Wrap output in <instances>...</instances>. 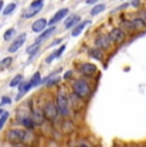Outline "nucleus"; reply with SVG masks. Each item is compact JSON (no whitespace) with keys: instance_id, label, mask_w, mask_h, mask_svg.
<instances>
[{"instance_id":"1","label":"nucleus","mask_w":146,"mask_h":147,"mask_svg":"<svg viewBox=\"0 0 146 147\" xmlns=\"http://www.w3.org/2000/svg\"><path fill=\"white\" fill-rule=\"evenodd\" d=\"M73 91H74V95H77L78 97H85V96L89 95L90 87L85 81L78 80L73 83Z\"/></svg>"},{"instance_id":"25","label":"nucleus","mask_w":146,"mask_h":147,"mask_svg":"<svg viewBox=\"0 0 146 147\" xmlns=\"http://www.w3.org/2000/svg\"><path fill=\"white\" fill-rule=\"evenodd\" d=\"M8 117H9V113H7V111H5L4 114L1 115V118H0V129L4 127V124H5V121H7Z\"/></svg>"},{"instance_id":"7","label":"nucleus","mask_w":146,"mask_h":147,"mask_svg":"<svg viewBox=\"0 0 146 147\" xmlns=\"http://www.w3.org/2000/svg\"><path fill=\"white\" fill-rule=\"evenodd\" d=\"M24 40H26V33H22V35H19L18 38L14 40V42H13V44L9 46V51L10 53H16L17 50H18L19 47L22 46V45H23Z\"/></svg>"},{"instance_id":"15","label":"nucleus","mask_w":146,"mask_h":147,"mask_svg":"<svg viewBox=\"0 0 146 147\" xmlns=\"http://www.w3.org/2000/svg\"><path fill=\"white\" fill-rule=\"evenodd\" d=\"M44 117H45V114H43L40 110H33V120L37 124H43Z\"/></svg>"},{"instance_id":"21","label":"nucleus","mask_w":146,"mask_h":147,"mask_svg":"<svg viewBox=\"0 0 146 147\" xmlns=\"http://www.w3.org/2000/svg\"><path fill=\"white\" fill-rule=\"evenodd\" d=\"M14 9H16V4H14V3H12V4H9L7 8H5L4 12H3V14H4V16H8V14H10Z\"/></svg>"},{"instance_id":"4","label":"nucleus","mask_w":146,"mask_h":147,"mask_svg":"<svg viewBox=\"0 0 146 147\" xmlns=\"http://www.w3.org/2000/svg\"><path fill=\"white\" fill-rule=\"evenodd\" d=\"M57 105L58 110L62 115H67L68 114V100H67V96L64 92H60L58 95V100H57Z\"/></svg>"},{"instance_id":"16","label":"nucleus","mask_w":146,"mask_h":147,"mask_svg":"<svg viewBox=\"0 0 146 147\" xmlns=\"http://www.w3.org/2000/svg\"><path fill=\"white\" fill-rule=\"evenodd\" d=\"M54 31H55V27H50V28H49V30H47V31H45V32L43 33V35H40V36H39V38H37V42H41V41L46 40V38L49 37V36L51 35L53 32H54Z\"/></svg>"},{"instance_id":"11","label":"nucleus","mask_w":146,"mask_h":147,"mask_svg":"<svg viewBox=\"0 0 146 147\" xmlns=\"http://www.w3.org/2000/svg\"><path fill=\"white\" fill-rule=\"evenodd\" d=\"M68 13H69V10H68V9H60V10H59V12H58V13L55 14V16L49 21V24H54V23H57L58 21H60L62 18H64V17H66Z\"/></svg>"},{"instance_id":"8","label":"nucleus","mask_w":146,"mask_h":147,"mask_svg":"<svg viewBox=\"0 0 146 147\" xmlns=\"http://www.w3.org/2000/svg\"><path fill=\"white\" fill-rule=\"evenodd\" d=\"M110 41H112V38L108 37V36H100L96 40V45L100 49H108L110 46Z\"/></svg>"},{"instance_id":"30","label":"nucleus","mask_w":146,"mask_h":147,"mask_svg":"<svg viewBox=\"0 0 146 147\" xmlns=\"http://www.w3.org/2000/svg\"><path fill=\"white\" fill-rule=\"evenodd\" d=\"M5 104H10V98L9 97H3L1 105H5Z\"/></svg>"},{"instance_id":"29","label":"nucleus","mask_w":146,"mask_h":147,"mask_svg":"<svg viewBox=\"0 0 146 147\" xmlns=\"http://www.w3.org/2000/svg\"><path fill=\"white\" fill-rule=\"evenodd\" d=\"M140 17H141V19L146 23V10H141V12H140Z\"/></svg>"},{"instance_id":"2","label":"nucleus","mask_w":146,"mask_h":147,"mask_svg":"<svg viewBox=\"0 0 146 147\" xmlns=\"http://www.w3.org/2000/svg\"><path fill=\"white\" fill-rule=\"evenodd\" d=\"M24 137H26V132L22 131V129H12V131H9V133L7 136L8 141L10 143H16V145L24 141Z\"/></svg>"},{"instance_id":"10","label":"nucleus","mask_w":146,"mask_h":147,"mask_svg":"<svg viewBox=\"0 0 146 147\" xmlns=\"http://www.w3.org/2000/svg\"><path fill=\"white\" fill-rule=\"evenodd\" d=\"M81 72H82V74H85V76H92L95 72H96V67H95L94 64L85 63L82 67H81Z\"/></svg>"},{"instance_id":"12","label":"nucleus","mask_w":146,"mask_h":147,"mask_svg":"<svg viewBox=\"0 0 146 147\" xmlns=\"http://www.w3.org/2000/svg\"><path fill=\"white\" fill-rule=\"evenodd\" d=\"M132 24H133V28L137 31H144L146 30V23L142 21L141 18H135L132 21Z\"/></svg>"},{"instance_id":"28","label":"nucleus","mask_w":146,"mask_h":147,"mask_svg":"<svg viewBox=\"0 0 146 147\" xmlns=\"http://www.w3.org/2000/svg\"><path fill=\"white\" fill-rule=\"evenodd\" d=\"M64 49H66V45H63V46H60V47H59V50H58L57 53H55V55H57V56H60L62 54H63Z\"/></svg>"},{"instance_id":"22","label":"nucleus","mask_w":146,"mask_h":147,"mask_svg":"<svg viewBox=\"0 0 146 147\" xmlns=\"http://www.w3.org/2000/svg\"><path fill=\"white\" fill-rule=\"evenodd\" d=\"M10 63H12V58H5L4 60L0 63V69H4V68H7V67H9L10 65Z\"/></svg>"},{"instance_id":"17","label":"nucleus","mask_w":146,"mask_h":147,"mask_svg":"<svg viewBox=\"0 0 146 147\" xmlns=\"http://www.w3.org/2000/svg\"><path fill=\"white\" fill-rule=\"evenodd\" d=\"M78 21H80V17H77V16H72L69 19H67L66 23H64V24H66V27H67V28H71L73 24L77 23Z\"/></svg>"},{"instance_id":"26","label":"nucleus","mask_w":146,"mask_h":147,"mask_svg":"<svg viewBox=\"0 0 146 147\" xmlns=\"http://www.w3.org/2000/svg\"><path fill=\"white\" fill-rule=\"evenodd\" d=\"M31 82H32L33 86H36V84L40 83V73H35V74H33V77L31 78Z\"/></svg>"},{"instance_id":"31","label":"nucleus","mask_w":146,"mask_h":147,"mask_svg":"<svg viewBox=\"0 0 146 147\" xmlns=\"http://www.w3.org/2000/svg\"><path fill=\"white\" fill-rule=\"evenodd\" d=\"M55 56H57V55H55V54H51V55H50L49 58L46 59V61H47V63H51V61H53V59H54Z\"/></svg>"},{"instance_id":"27","label":"nucleus","mask_w":146,"mask_h":147,"mask_svg":"<svg viewBox=\"0 0 146 147\" xmlns=\"http://www.w3.org/2000/svg\"><path fill=\"white\" fill-rule=\"evenodd\" d=\"M13 35H14V30H13V28H10V30H8L7 32L4 33V40H9Z\"/></svg>"},{"instance_id":"13","label":"nucleus","mask_w":146,"mask_h":147,"mask_svg":"<svg viewBox=\"0 0 146 147\" xmlns=\"http://www.w3.org/2000/svg\"><path fill=\"white\" fill-rule=\"evenodd\" d=\"M31 87H33V84H32V82H31V81L30 82H23V83L19 84V92H21V95L17 96V100H18V98L21 97L23 94H26V92L28 91Z\"/></svg>"},{"instance_id":"23","label":"nucleus","mask_w":146,"mask_h":147,"mask_svg":"<svg viewBox=\"0 0 146 147\" xmlns=\"http://www.w3.org/2000/svg\"><path fill=\"white\" fill-rule=\"evenodd\" d=\"M22 82V76L21 74H18V76H16L14 78H13V81L10 82V87H14L17 86V84H19Z\"/></svg>"},{"instance_id":"32","label":"nucleus","mask_w":146,"mask_h":147,"mask_svg":"<svg viewBox=\"0 0 146 147\" xmlns=\"http://www.w3.org/2000/svg\"><path fill=\"white\" fill-rule=\"evenodd\" d=\"M97 0H86V3H87V4H94V3H96Z\"/></svg>"},{"instance_id":"14","label":"nucleus","mask_w":146,"mask_h":147,"mask_svg":"<svg viewBox=\"0 0 146 147\" xmlns=\"http://www.w3.org/2000/svg\"><path fill=\"white\" fill-rule=\"evenodd\" d=\"M89 23H90V21H86V22H83V23H81V24H78V26H76V28L72 31V36H73V37H76V36L80 35V33L83 31V27L87 26Z\"/></svg>"},{"instance_id":"5","label":"nucleus","mask_w":146,"mask_h":147,"mask_svg":"<svg viewBox=\"0 0 146 147\" xmlns=\"http://www.w3.org/2000/svg\"><path fill=\"white\" fill-rule=\"evenodd\" d=\"M58 106H55L53 102H47L45 105V109H44V114H45V118H47L49 120H54L58 115Z\"/></svg>"},{"instance_id":"35","label":"nucleus","mask_w":146,"mask_h":147,"mask_svg":"<svg viewBox=\"0 0 146 147\" xmlns=\"http://www.w3.org/2000/svg\"><path fill=\"white\" fill-rule=\"evenodd\" d=\"M3 5H4V4H3V1H1V0H0V10H1V8H3Z\"/></svg>"},{"instance_id":"37","label":"nucleus","mask_w":146,"mask_h":147,"mask_svg":"<svg viewBox=\"0 0 146 147\" xmlns=\"http://www.w3.org/2000/svg\"><path fill=\"white\" fill-rule=\"evenodd\" d=\"M13 147H22V146H18V145H16V146H13Z\"/></svg>"},{"instance_id":"9","label":"nucleus","mask_w":146,"mask_h":147,"mask_svg":"<svg viewBox=\"0 0 146 147\" xmlns=\"http://www.w3.org/2000/svg\"><path fill=\"white\" fill-rule=\"evenodd\" d=\"M46 24H47V21H46V19L40 18L39 21L33 22V24H32V31H33V32H41V31H44V28L46 27Z\"/></svg>"},{"instance_id":"36","label":"nucleus","mask_w":146,"mask_h":147,"mask_svg":"<svg viewBox=\"0 0 146 147\" xmlns=\"http://www.w3.org/2000/svg\"><path fill=\"white\" fill-rule=\"evenodd\" d=\"M3 114H4V111H3V110L0 109V115H3Z\"/></svg>"},{"instance_id":"6","label":"nucleus","mask_w":146,"mask_h":147,"mask_svg":"<svg viewBox=\"0 0 146 147\" xmlns=\"http://www.w3.org/2000/svg\"><path fill=\"white\" fill-rule=\"evenodd\" d=\"M109 37L112 38V41L119 44V42H122L123 40H124V32H123L120 28H114V30H112Z\"/></svg>"},{"instance_id":"38","label":"nucleus","mask_w":146,"mask_h":147,"mask_svg":"<svg viewBox=\"0 0 146 147\" xmlns=\"http://www.w3.org/2000/svg\"><path fill=\"white\" fill-rule=\"evenodd\" d=\"M81 147H86V146H81Z\"/></svg>"},{"instance_id":"3","label":"nucleus","mask_w":146,"mask_h":147,"mask_svg":"<svg viewBox=\"0 0 146 147\" xmlns=\"http://www.w3.org/2000/svg\"><path fill=\"white\" fill-rule=\"evenodd\" d=\"M43 4H44V0H35V1H32L30 8L27 9V12L23 14V17L24 18H31L35 14H37L41 10V8H43Z\"/></svg>"},{"instance_id":"20","label":"nucleus","mask_w":146,"mask_h":147,"mask_svg":"<svg viewBox=\"0 0 146 147\" xmlns=\"http://www.w3.org/2000/svg\"><path fill=\"white\" fill-rule=\"evenodd\" d=\"M104 9H105V5H104V4L96 5V7H95V8H92V10H91V14H92V16H96V14H99L100 12H103Z\"/></svg>"},{"instance_id":"19","label":"nucleus","mask_w":146,"mask_h":147,"mask_svg":"<svg viewBox=\"0 0 146 147\" xmlns=\"http://www.w3.org/2000/svg\"><path fill=\"white\" fill-rule=\"evenodd\" d=\"M40 49V42H36V44H33V45H31V46L27 49V53L30 54V55H32V54H35L37 50Z\"/></svg>"},{"instance_id":"34","label":"nucleus","mask_w":146,"mask_h":147,"mask_svg":"<svg viewBox=\"0 0 146 147\" xmlns=\"http://www.w3.org/2000/svg\"><path fill=\"white\" fill-rule=\"evenodd\" d=\"M139 3H140V0H133V3H132V4H133L135 7H137V5H139Z\"/></svg>"},{"instance_id":"18","label":"nucleus","mask_w":146,"mask_h":147,"mask_svg":"<svg viewBox=\"0 0 146 147\" xmlns=\"http://www.w3.org/2000/svg\"><path fill=\"white\" fill-rule=\"evenodd\" d=\"M90 55H91L94 59H97V60H100V59L103 58V54H101V51H100V49H92V50H90Z\"/></svg>"},{"instance_id":"33","label":"nucleus","mask_w":146,"mask_h":147,"mask_svg":"<svg viewBox=\"0 0 146 147\" xmlns=\"http://www.w3.org/2000/svg\"><path fill=\"white\" fill-rule=\"evenodd\" d=\"M71 76H72V72H67L66 76H64V78H68V77H71Z\"/></svg>"},{"instance_id":"24","label":"nucleus","mask_w":146,"mask_h":147,"mask_svg":"<svg viewBox=\"0 0 146 147\" xmlns=\"http://www.w3.org/2000/svg\"><path fill=\"white\" fill-rule=\"evenodd\" d=\"M33 119H31V118H24L23 120H22V123H23L24 127H27V128H32L33 127Z\"/></svg>"}]
</instances>
